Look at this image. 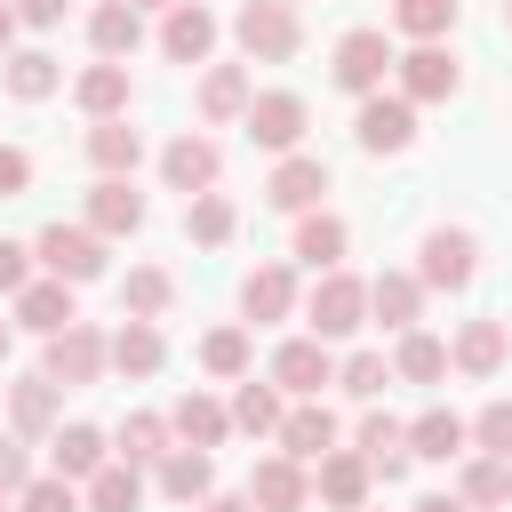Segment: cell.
I'll return each instance as SVG.
<instances>
[{"label": "cell", "instance_id": "obj_43", "mask_svg": "<svg viewBox=\"0 0 512 512\" xmlns=\"http://www.w3.org/2000/svg\"><path fill=\"white\" fill-rule=\"evenodd\" d=\"M456 496H464L472 512H480V504H504V496H512V464H504V456H480V464H464V488H456Z\"/></svg>", "mask_w": 512, "mask_h": 512}, {"label": "cell", "instance_id": "obj_37", "mask_svg": "<svg viewBox=\"0 0 512 512\" xmlns=\"http://www.w3.org/2000/svg\"><path fill=\"white\" fill-rule=\"evenodd\" d=\"M88 512H144V472L136 464H104L88 480Z\"/></svg>", "mask_w": 512, "mask_h": 512}, {"label": "cell", "instance_id": "obj_48", "mask_svg": "<svg viewBox=\"0 0 512 512\" xmlns=\"http://www.w3.org/2000/svg\"><path fill=\"white\" fill-rule=\"evenodd\" d=\"M24 288H32V248L0 240V296H24Z\"/></svg>", "mask_w": 512, "mask_h": 512}, {"label": "cell", "instance_id": "obj_32", "mask_svg": "<svg viewBox=\"0 0 512 512\" xmlns=\"http://www.w3.org/2000/svg\"><path fill=\"white\" fill-rule=\"evenodd\" d=\"M168 296H176V280H168L160 264H136V272L120 280V320H160Z\"/></svg>", "mask_w": 512, "mask_h": 512}, {"label": "cell", "instance_id": "obj_39", "mask_svg": "<svg viewBox=\"0 0 512 512\" xmlns=\"http://www.w3.org/2000/svg\"><path fill=\"white\" fill-rule=\"evenodd\" d=\"M168 440H176L168 416H128V424H120V464H160Z\"/></svg>", "mask_w": 512, "mask_h": 512}, {"label": "cell", "instance_id": "obj_45", "mask_svg": "<svg viewBox=\"0 0 512 512\" xmlns=\"http://www.w3.org/2000/svg\"><path fill=\"white\" fill-rule=\"evenodd\" d=\"M472 440H480V456H504L512 464V400H488L472 416Z\"/></svg>", "mask_w": 512, "mask_h": 512}, {"label": "cell", "instance_id": "obj_36", "mask_svg": "<svg viewBox=\"0 0 512 512\" xmlns=\"http://www.w3.org/2000/svg\"><path fill=\"white\" fill-rule=\"evenodd\" d=\"M344 240H352L344 216H304V224H296V256H304L312 272H336V264H344Z\"/></svg>", "mask_w": 512, "mask_h": 512}, {"label": "cell", "instance_id": "obj_26", "mask_svg": "<svg viewBox=\"0 0 512 512\" xmlns=\"http://www.w3.org/2000/svg\"><path fill=\"white\" fill-rule=\"evenodd\" d=\"M504 344H512L504 320H464L456 344H448V360H456L464 376H496V368H504Z\"/></svg>", "mask_w": 512, "mask_h": 512}, {"label": "cell", "instance_id": "obj_25", "mask_svg": "<svg viewBox=\"0 0 512 512\" xmlns=\"http://www.w3.org/2000/svg\"><path fill=\"white\" fill-rule=\"evenodd\" d=\"M368 312L384 320V328H416V312H424V280L416 272H384V280H368Z\"/></svg>", "mask_w": 512, "mask_h": 512}, {"label": "cell", "instance_id": "obj_41", "mask_svg": "<svg viewBox=\"0 0 512 512\" xmlns=\"http://www.w3.org/2000/svg\"><path fill=\"white\" fill-rule=\"evenodd\" d=\"M392 24L424 48V40H440V32L456 24V0H392Z\"/></svg>", "mask_w": 512, "mask_h": 512}, {"label": "cell", "instance_id": "obj_7", "mask_svg": "<svg viewBox=\"0 0 512 512\" xmlns=\"http://www.w3.org/2000/svg\"><path fill=\"white\" fill-rule=\"evenodd\" d=\"M248 504H256V512H304V504H312V472H304L296 456H256Z\"/></svg>", "mask_w": 512, "mask_h": 512}, {"label": "cell", "instance_id": "obj_50", "mask_svg": "<svg viewBox=\"0 0 512 512\" xmlns=\"http://www.w3.org/2000/svg\"><path fill=\"white\" fill-rule=\"evenodd\" d=\"M64 8L72 0H16V24H40L48 32V24H64Z\"/></svg>", "mask_w": 512, "mask_h": 512}, {"label": "cell", "instance_id": "obj_13", "mask_svg": "<svg viewBox=\"0 0 512 512\" xmlns=\"http://www.w3.org/2000/svg\"><path fill=\"white\" fill-rule=\"evenodd\" d=\"M248 136H256L264 152H296V136H304V96L264 88V96L248 104Z\"/></svg>", "mask_w": 512, "mask_h": 512}, {"label": "cell", "instance_id": "obj_9", "mask_svg": "<svg viewBox=\"0 0 512 512\" xmlns=\"http://www.w3.org/2000/svg\"><path fill=\"white\" fill-rule=\"evenodd\" d=\"M272 384H280V392H296V400H312L320 384H336L328 344H320V336H288V344L272 352Z\"/></svg>", "mask_w": 512, "mask_h": 512}, {"label": "cell", "instance_id": "obj_28", "mask_svg": "<svg viewBox=\"0 0 512 512\" xmlns=\"http://www.w3.org/2000/svg\"><path fill=\"white\" fill-rule=\"evenodd\" d=\"M0 80H8V96H16V104H40V96H56V80H64V72H56V56H48V48H8V72H0Z\"/></svg>", "mask_w": 512, "mask_h": 512}, {"label": "cell", "instance_id": "obj_3", "mask_svg": "<svg viewBox=\"0 0 512 512\" xmlns=\"http://www.w3.org/2000/svg\"><path fill=\"white\" fill-rule=\"evenodd\" d=\"M32 256L48 264V280H72V288L104 272V240H96L88 224H48V232L32 240Z\"/></svg>", "mask_w": 512, "mask_h": 512}, {"label": "cell", "instance_id": "obj_53", "mask_svg": "<svg viewBox=\"0 0 512 512\" xmlns=\"http://www.w3.org/2000/svg\"><path fill=\"white\" fill-rule=\"evenodd\" d=\"M416 512H472V504H464V496H424Z\"/></svg>", "mask_w": 512, "mask_h": 512}, {"label": "cell", "instance_id": "obj_46", "mask_svg": "<svg viewBox=\"0 0 512 512\" xmlns=\"http://www.w3.org/2000/svg\"><path fill=\"white\" fill-rule=\"evenodd\" d=\"M16 512H80V496H72V480L56 472V480H32V488L16 496Z\"/></svg>", "mask_w": 512, "mask_h": 512}, {"label": "cell", "instance_id": "obj_34", "mask_svg": "<svg viewBox=\"0 0 512 512\" xmlns=\"http://www.w3.org/2000/svg\"><path fill=\"white\" fill-rule=\"evenodd\" d=\"M392 376H400V384H440V376H448V344L424 336V328H408L400 352H392Z\"/></svg>", "mask_w": 512, "mask_h": 512}, {"label": "cell", "instance_id": "obj_56", "mask_svg": "<svg viewBox=\"0 0 512 512\" xmlns=\"http://www.w3.org/2000/svg\"><path fill=\"white\" fill-rule=\"evenodd\" d=\"M504 24H512V0H504Z\"/></svg>", "mask_w": 512, "mask_h": 512}, {"label": "cell", "instance_id": "obj_52", "mask_svg": "<svg viewBox=\"0 0 512 512\" xmlns=\"http://www.w3.org/2000/svg\"><path fill=\"white\" fill-rule=\"evenodd\" d=\"M8 40H16V8L0 0V64H8Z\"/></svg>", "mask_w": 512, "mask_h": 512}, {"label": "cell", "instance_id": "obj_8", "mask_svg": "<svg viewBox=\"0 0 512 512\" xmlns=\"http://www.w3.org/2000/svg\"><path fill=\"white\" fill-rule=\"evenodd\" d=\"M352 136H360V152H408L416 144V104L408 96H368Z\"/></svg>", "mask_w": 512, "mask_h": 512}, {"label": "cell", "instance_id": "obj_55", "mask_svg": "<svg viewBox=\"0 0 512 512\" xmlns=\"http://www.w3.org/2000/svg\"><path fill=\"white\" fill-rule=\"evenodd\" d=\"M128 8H176V0H128Z\"/></svg>", "mask_w": 512, "mask_h": 512}, {"label": "cell", "instance_id": "obj_6", "mask_svg": "<svg viewBox=\"0 0 512 512\" xmlns=\"http://www.w3.org/2000/svg\"><path fill=\"white\" fill-rule=\"evenodd\" d=\"M112 368V336H96L88 320H72L64 336H48V368L40 376H56V384H96Z\"/></svg>", "mask_w": 512, "mask_h": 512}, {"label": "cell", "instance_id": "obj_40", "mask_svg": "<svg viewBox=\"0 0 512 512\" xmlns=\"http://www.w3.org/2000/svg\"><path fill=\"white\" fill-rule=\"evenodd\" d=\"M184 232H192L200 248H224V240H232V200H224V192L184 200Z\"/></svg>", "mask_w": 512, "mask_h": 512}, {"label": "cell", "instance_id": "obj_30", "mask_svg": "<svg viewBox=\"0 0 512 512\" xmlns=\"http://www.w3.org/2000/svg\"><path fill=\"white\" fill-rule=\"evenodd\" d=\"M8 416H16V440H40L56 424V376H24L8 384Z\"/></svg>", "mask_w": 512, "mask_h": 512}, {"label": "cell", "instance_id": "obj_24", "mask_svg": "<svg viewBox=\"0 0 512 512\" xmlns=\"http://www.w3.org/2000/svg\"><path fill=\"white\" fill-rule=\"evenodd\" d=\"M248 104H256V88H248V72H240V64H216V72L200 80V120H208V128L248 120Z\"/></svg>", "mask_w": 512, "mask_h": 512}, {"label": "cell", "instance_id": "obj_10", "mask_svg": "<svg viewBox=\"0 0 512 512\" xmlns=\"http://www.w3.org/2000/svg\"><path fill=\"white\" fill-rule=\"evenodd\" d=\"M368 480H376V472H368L360 448H328V456L312 464V496L336 504V512H360V504H368Z\"/></svg>", "mask_w": 512, "mask_h": 512}, {"label": "cell", "instance_id": "obj_12", "mask_svg": "<svg viewBox=\"0 0 512 512\" xmlns=\"http://www.w3.org/2000/svg\"><path fill=\"white\" fill-rule=\"evenodd\" d=\"M216 168H224V152H216L208 136H176V144L160 152V176H168V192H184V200L216 192Z\"/></svg>", "mask_w": 512, "mask_h": 512}, {"label": "cell", "instance_id": "obj_59", "mask_svg": "<svg viewBox=\"0 0 512 512\" xmlns=\"http://www.w3.org/2000/svg\"><path fill=\"white\" fill-rule=\"evenodd\" d=\"M288 8H296V0H288Z\"/></svg>", "mask_w": 512, "mask_h": 512}, {"label": "cell", "instance_id": "obj_33", "mask_svg": "<svg viewBox=\"0 0 512 512\" xmlns=\"http://www.w3.org/2000/svg\"><path fill=\"white\" fill-rule=\"evenodd\" d=\"M160 360H168L160 328H152V320H120V336H112V368H120V376H152Z\"/></svg>", "mask_w": 512, "mask_h": 512}, {"label": "cell", "instance_id": "obj_44", "mask_svg": "<svg viewBox=\"0 0 512 512\" xmlns=\"http://www.w3.org/2000/svg\"><path fill=\"white\" fill-rule=\"evenodd\" d=\"M336 384H344L352 400H376V392L392 384V360H384V352H352V360L336 368Z\"/></svg>", "mask_w": 512, "mask_h": 512}, {"label": "cell", "instance_id": "obj_11", "mask_svg": "<svg viewBox=\"0 0 512 512\" xmlns=\"http://www.w3.org/2000/svg\"><path fill=\"white\" fill-rule=\"evenodd\" d=\"M400 96H408V104H448V96H456V56H448L440 40L408 48V56H400Z\"/></svg>", "mask_w": 512, "mask_h": 512}, {"label": "cell", "instance_id": "obj_49", "mask_svg": "<svg viewBox=\"0 0 512 512\" xmlns=\"http://www.w3.org/2000/svg\"><path fill=\"white\" fill-rule=\"evenodd\" d=\"M32 184V152H16V144H0V200H16Z\"/></svg>", "mask_w": 512, "mask_h": 512}, {"label": "cell", "instance_id": "obj_20", "mask_svg": "<svg viewBox=\"0 0 512 512\" xmlns=\"http://www.w3.org/2000/svg\"><path fill=\"white\" fill-rule=\"evenodd\" d=\"M80 312H72V280H32L24 296H16V328H32V336H64Z\"/></svg>", "mask_w": 512, "mask_h": 512}, {"label": "cell", "instance_id": "obj_57", "mask_svg": "<svg viewBox=\"0 0 512 512\" xmlns=\"http://www.w3.org/2000/svg\"><path fill=\"white\" fill-rule=\"evenodd\" d=\"M360 512H368V504H360Z\"/></svg>", "mask_w": 512, "mask_h": 512}, {"label": "cell", "instance_id": "obj_15", "mask_svg": "<svg viewBox=\"0 0 512 512\" xmlns=\"http://www.w3.org/2000/svg\"><path fill=\"white\" fill-rule=\"evenodd\" d=\"M88 40H96L104 64H128L136 40H144V8H128V0H96V8H88Z\"/></svg>", "mask_w": 512, "mask_h": 512}, {"label": "cell", "instance_id": "obj_35", "mask_svg": "<svg viewBox=\"0 0 512 512\" xmlns=\"http://www.w3.org/2000/svg\"><path fill=\"white\" fill-rule=\"evenodd\" d=\"M48 448H56V472H64V480H96V472H104V432H96V424H64Z\"/></svg>", "mask_w": 512, "mask_h": 512}, {"label": "cell", "instance_id": "obj_14", "mask_svg": "<svg viewBox=\"0 0 512 512\" xmlns=\"http://www.w3.org/2000/svg\"><path fill=\"white\" fill-rule=\"evenodd\" d=\"M144 224V192L128 184V176H96V192H88V232L96 240H120V232H136Z\"/></svg>", "mask_w": 512, "mask_h": 512}, {"label": "cell", "instance_id": "obj_23", "mask_svg": "<svg viewBox=\"0 0 512 512\" xmlns=\"http://www.w3.org/2000/svg\"><path fill=\"white\" fill-rule=\"evenodd\" d=\"M464 440H472V424H464L456 408H424V416L408 424V456H424V464H448V456H464Z\"/></svg>", "mask_w": 512, "mask_h": 512}, {"label": "cell", "instance_id": "obj_51", "mask_svg": "<svg viewBox=\"0 0 512 512\" xmlns=\"http://www.w3.org/2000/svg\"><path fill=\"white\" fill-rule=\"evenodd\" d=\"M200 512H256V504H248V496H208Z\"/></svg>", "mask_w": 512, "mask_h": 512}, {"label": "cell", "instance_id": "obj_22", "mask_svg": "<svg viewBox=\"0 0 512 512\" xmlns=\"http://www.w3.org/2000/svg\"><path fill=\"white\" fill-rule=\"evenodd\" d=\"M240 312H248V320H288V312H296V272H288V264H256V272L240 280Z\"/></svg>", "mask_w": 512, "mask_h": 512}, {"label": "cell", "instance_id": "obj_54", "mask_svg": "<svg viewBox=\"0 0 512 512\" xmlns=\"http://www.w3.org/2000/svg\"><path fill=\"white\" fill-rule=\"evenodd\" d=\"M8 336H16V320H0V360H8Z\"/></svg>", "mask_w": 512, "mask_h": 512}, {"label": "cell", "instance_id": "obj_17", "mask_svg": "<svg viewBox=\"0 0 512 512\" xmlns=\"http://www.w3.org/2000/svg\"><path fill=\"white\" fill-rule=\"evenodd\" d=\"M336 448V416L320 408V400H296L288 416H280V456H296V464H320Z\"/></svg>", "mask_w": 512, "mask_h": 512}, {"label": "cell", "instance_id": "obj_19", "mask_svg": "<svg viewBox=\"0 0 512 512\" xmlns=\"http://www.w3.org/2000/svg\"><path fill=\"white\" fill-rule=\"evenodd\" d=\"M160 48H168V64H200V56L216 48V16H208L200 0H176L168 24H160Z\"/></svg>", "mask_w": 512, "mask_h": 512}, {"label": "cell", "instance_id": "obj_38", "mask_svg": "<svg viewBox=\"0 0 512 512\" xmlns=\"http://www.w3.org/2000/svg\"><path fill=\"white\" fill-rule=\"evenodd\" d=\"M280 384H256V376H240V392H232V424L240 432H280Z\"/></svg>", "mask_w": 512, "mask_h": 512}, {"label": "cell", "instance_id": "obj_27", "mask_svg": "<svg viewBox=\"0 0 512 512\" xmlns=\"http://www.w3.org/2000/svg\"><path fill=\"white\" fill-rule=\"evenodd\" d=\"M168 424H176V440H184V448H216V440L232 432V408H216L208 392H184V400L168 408Z\"/></svg>", "mask_w": 512, "mask_h": 512}, {"label": "cell", "instance_id": "obj_1", "mask_svg": "<svg viewBox=\"0 0 512 512\" xmlns=\"http://www.w3.org/2000/svg\"><path fill=\"white\" fill-rule=\"evenodd\" d=\"M472 272H480V240L464 224H432L416 248V280L424 288H472Z\"/></svg>", "mask_w": 512, "mask_h": 512}, {"label": "cell", "instance_id": "obj_47", "mask_svg": "<svg viewBox=\"0 0 512 512\" xmlns=\"http://www.w3.org/2000/svg\"><path fill=\"white\" fill-rule=\"evenodd\" d=\"M24 488H32V456L16 432H0V496H24Z\"/></svg>", "mask_w": 512, "mask_h": 512}, {"label": "cell", "instance_id": "obj_5", "mask_svg": "<svg viewBox=\"0 0 512 512\" xmlns=\"http://www.w3.org/2000/svg\"><path fill=\"white\" fill-rule=\"evenodd\" d=\"M232 32H240V48H248L256 64H288V56H296V8H288V0H248Z\"/></svg>", "mask_w": 512, "mask_h": 512}, {"label": "cell", "instance_id": "obj_42", "mask_svg": "<svg viewBox=\"0 0 512 512\" xmlns=\"http://www.w3.org/2000/svg\"><path fill=\"white\" fill-rule=\"evenodd\" d=\"M200 368L208 376H248V328H216V336H200Z\"/></svg>", "mask_w": 512, "mask_h": 512}, {"label": "cell", "instance_id": "obj_18", "mask_svg": "<svg viewBox=\"0 0 512 512\" xmlns=\"http://www.w3.org/2000/svg\"><path fill=\"white\" fill-rule=\"evenodd\" d=\"M360 456H368L376 480H400V472L416 464V456H408V424L384 416V408H368V416H360Z\"/></svg>", "mask_w": 512, "mask_h": 512}, {"label": "cell", "instance_id": "obj_29", "mask_svg": "<svg viewBox=\"0 0 512 512\" xmlns=\"http://www.w3.org/2000/svg\"><path fill=\"white\" fill-rule=\"evenodd\" d=\"M72 96H80L88 120H120V112H128V64H88Z\"/></svg>", "mask_w": 512, "mask_h": 512}, {"label": "cell", "instance_id": "obj_31", "mask_svg": "<svg viewBox=\"0 0 512 512\" xmlns=\"http://www.w3.org/2000/svg\"><path fill=\"white\" fill-rule=\"evenodd\" d=\"M88 160H96L104 176H128V168L144 160V136H136L128 120H96V128H88Z\"/></svg>", "mask_w": 512, "mask_h": 512}, {"label": "cell", "instance_id": "obj_2", "mask_svg": "<svg viewBox=\"0 0 512 512\" xmlns=\"http://www.w3.org/2000/svg\"><path fill=\"white\" fill-rule=\"evenodd\" d=\"M392 64H400V56H392V40H384L376 24H360V32H344V40H336V88H352L360 104L384 88V72H392Z\"/></svg>", "mask_w": 512, "mask_h": 512}, {"label": "cell", "instance_id": "obj_21", "mask_svg": "<svg viewBox=\"0 0 512 512\" xmlns=\"http://www.w3.org/2000/svg\"><path fill=\"white\" fill-rule=\"evenodd\" d=\"M160 496H168V504H208V496H216L208 448H168V456H160Z\"/></svg>", "mask_w": 512, "mask_h": 512}, {"label": "cell", "instance_id": "obj_58", "mask_svg": "<svg viewBox=\"0 0 512 512\" xmlns=\"http://www.w3.org/2000/svg\"><path fill=\"white\" fill-rule=\"evenodd\" d=\"M0 512H8V504H0Z\"/></svg>", "mask_w": 512, "mask_h": 512}, {"label": "cell", "instance_id": "obj_4", "mask_svg": "<svg viewBox=\"0 0 512 512\" xmlns=\"http://www.w3.org/2000/svg\"><path fill=\"white\" fill-rule=\"evenodd\" d=\"M304 320H312V336H320V344H328V336H352V328L368 320V280H352V272H320V288H312Z\"/></svg>", "mask_w": 512, "mask_h": 512}, {"label": "cell", "instance_id": "obj_16", "mask_svg": "<svg viewBox=\"0 0 512 512\" xmlns=\"http://www.w3.org/2000/svg\"><path fill=\"white\" fill-rule=\"evenodd\" d=\"M328 192V160H312V152H296V160H280L272 168V184H264V200L272 208H288V216H312V200Z\"/></svg>", "mask_w": 512, "mask_h": 512}]
</instances>
